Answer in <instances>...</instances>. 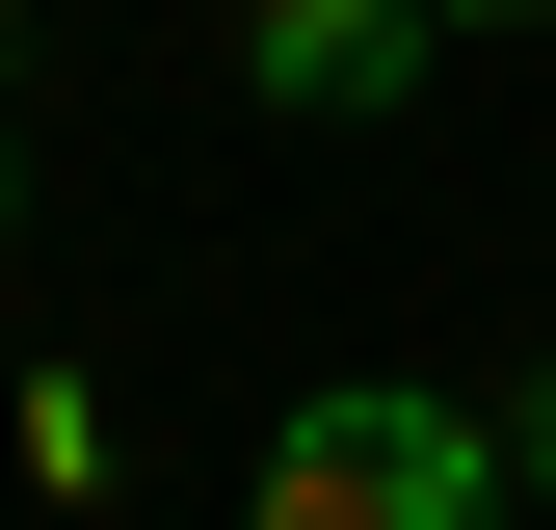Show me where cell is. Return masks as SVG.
Here are the masks:
<instances>
[{"mask_svg":"<svg viewBox=\"0 0 556 530\" xmlns=\"http://www.w3.org/2000/svg\"><path fill=\"white\" fill-rule=\"evenodd\" d=\"M451 27H556V0H451Z\"/></svg>","mask_w":556,"mask_h":530,"instance_id":"obj_4","label":"cell"},{"mask_svg":"<svg viewBox=\"0 0 556 530\" xmlns=\"http://www.w3.org/2000/svg\"><path fill=\"white\" fill-rule=\"evenodd\" d=\"M0 213H27V160H0Z\"/></svg>","mask_w":556,"mask_h":530,"instance_id":"obj_5","label":"cell"},{"mask_svg":"<svg viewBox=\"0 0 556 530\" xmlns=\"http://www.w3.org/2000/svg\"><path fill=\"white\" fill-rule=\"evenodd\" d=\"M530 504H556V371H530Z\"/></svg>","mask_w":556,"mask_h":530,"instance_id":"obj_3","label":"cell"},{"mask_svg":"<svg viewBox=\"0 0 556 530\" xmlns=\"http://www.w3.org/2000/svg\"><path fill=\"white\" fill-rule=\"evenodd\" d=\"M451 53V0H239V80L265 106H397Z\"/></svg>","mask_w":556,"mask_h":530,"instance_id":"obj_2","label":"cell"},{"mask_svg":"<svg viewBox=\"0 0 556 530\" xmlns=\"http://www.w3.org/2000/svg\"><path fill=\"white\" fill-rule=\"evenodd\" d=\"M239 530H504V425L425 398V371H344V398L265 425V504Z\"/></svg>","mask_w":556,"mask_h":530,"instance_id":"obj_1","label":"cell"}]
</instances>
